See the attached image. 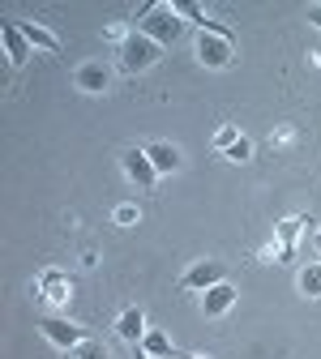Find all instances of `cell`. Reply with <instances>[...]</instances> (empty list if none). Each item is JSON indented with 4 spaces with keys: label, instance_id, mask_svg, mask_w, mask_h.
Here are the masks:
<instances>
[{
    "label": "cell",
    "instance_id": "6da1fadb",
    "mask_svg": "<svg viewBox=\"0 0 321 359\" xmlns=\"http://www.w3.org/2000/svg\"><path fill=\"white\" fill-rule=\"evenodd\" d=\"M137 34H146V39L159 43V48H167V43H176L180 34H185V22H180L176 5L155 0V5H142V9H137Z\"/></svg>",
    "mask_w": 321,
    "mask_h": 359
},
{
    "label": "cell",
    "instance_id": "7a4b0ae2",
    "mask_svg": "<svg viewBox=\"0 0 321 359\" xmlns=\"http://www.w3.org/2000/svg\"><path fill=\"white\" fill-rule=\"evenodd\" d=\"M159 56H163V48H159L155 39L137 34V30L120 43V69H124V73H146V69L159 65Z\"/></svg>",
    "mask_w": 321,
    "mask_h": 359
},
{
    "label": "cell",
    "instance_id": "3957f363",
    "mask_svg": "<svg viewBox=\"0 0 321 359\" xmlns=\"http://www.w3.org/2000/svg\"><path fill=\"white\" fill-rule=\"evenodd\" d=\"M39 334L48 338L52 346H60V351H73V346L86 342V330L73 325V321H65V317H39Z\"/></svg>",
    "mask_w": 321,
    "mask_h": 359
},
{
    "label": "cell",
    "instance_id": "277c9868",
    "mask_svg": "<svg viewBox=\"0 0 321 359\" xmlns=\"http://www.w3.org/2000/svg\"><path fill=\"white\" fill-rule=\"evenodd\" d=\"M120 167H124V175H129V180H133V184L142 189V193H150V189H155L159 171H155V163L146 158V150H142V146L124 150V154H120Z\"/></svg>",
    "mask_w": 321,
    "mask_h": 359
},
{
    "label": "cell",
    "instance_id": "5b68a950",
    "mask_svg": "<svg viewBox=\"0 0 321 359\" xmlns=\"http://www.w3.org/2000/svg\"><path fill=\"white\" fill-rule=\"evenodd\" d=\"M218 283H227L223 261H193V265L185 269V278H180V287H185V291H210V287H218Z\"/></svg>",
    "mask_w": 321,
    "mask_h": 359
},
{
    "label": "cell",
    "instance_id": "8992f818",
    "mask_svg": "<svg viewBox=\"0 0 321 359\" xmlns=\"http://www.w3.org/2000/svg\"><path fill=\"white\" fill-rule=\"evenodd\" d=\"M39 295L48 299L52 308H60V304L73 299V278L65 274V269H43V274H39Z\"/></svg>",
    "mask_w": 321,
    "mask_h": 359
},
{
    "label": "cell",
    "instance_id": "52a82bcc",
    "mask_svg": "<svg viewBox=\"0 0 321 359\" xmlns=\"http://www.w3.org/2000/svg\"><path fill=\"white\" fill-rule=\"evenodd\" d=\"M197 60H202L206 69H227V65H232V39L197 34Z\"/></svg>",
    "mask_w": 321,
    "mask_h": 359
},
{
    "label": "cell",
    "instance_id": "ba28073f",
    "mask_svg": "<svg viewBox=\"0 0 321 359\" xmlns=\"http://www.w3.org/2000/svg\"><path fill=\"white\" fill-rule=\"evenodd\" d=\"M236 287L232 283H218V287H210V291H202V312H206V317L214 321V317H227V312H232L236 308Z\"/></svg>",
    "mask_w": 321,
    "mask_h": 359
},
{
    "label": "cell",
    "instance_id": "9c48e42d",
    "mask_svg": "<svg viewBox=\"0 0 321 359\" xmlns=\"http://www.w3.org/2000/svg\"><path fill=\"white\" fill-rule=\"evenodd\" d=\"M73 86L86 90V95H107L112 73H107V65H81V69H73Z\"/></svg>",
    "mask_w": 321,
    "mask_h": 359
},
{
    "label": "cell",
    "instance_id": "30bf717a",
    "mask_svg": "<svg viewBox=\"0 0 321 359\" xmlns=\"http://www.w3.org/2000/svg\"><path fill=\"white\" fill-rule=\"evenodd\" d=\"M0 43H5V52H9V65H26L30 60V43H26V34H22V26L18 22H0Z\"/></svg>",
    "mask_w": 321,
    "mask_h": 359
},
{
    "label": "cell",
    "instance_id": "8fae6325",
    "mask_svg": "<svg viewBox=\"0 0 321 359\" xmlns=\"http://www.w3.org/2000/svg\"><path fill=\"white\" fill-rule=\"evenodd\" d=\"M116 338H124L129 346H142V338H146V312L142 308H124L120 321H116Z\"/></svg>",
    "mask_w": 321,
    "mask_h": 359
},
{
    "label": "cell",
    "instance_id": "7c38bea8",
    "mask_svg": "<svg viewBox=\"0 0 321 359\" xmlns=\"http://www.w3.org/2000/svg\"><path fill=\"white\" fill-rule=\"evenodd\" d=\"M142 150H146V158L155 163V171H159V175L180 171V150H176L171 142H150V146H142Z\"/></svg>",
    "mask_w": 321,
    "mask_h": 359
},
{
    "label": "cell",
    "instance_id": "4fadbf2b",
    "mask_svg": "<svg viewBox=\"0 0 321 359\" xmlns=\"http://www.w3.org/2000/svg\"><path fill=\"white\" fill-rule=\"evenodd\" d=\"M18 26H22V34H26L30 48H39V52H60V39L48 26H39V22H18Z\"/></svg>",
    "mask_w": 321,
    "mask_h": 359
},
{
    "label": "cell",
    "instance_id": "5bb4252c",
    "mask_svg": "<svg viewBox=\"0 0 321 359\" xmlns=\"http://www.w3.org/2000/svg\"><path fill=\"white\" fill-rule=\"evenodd\" d=\"M142 351H146V355H155V359H189V355H180V351L171 346V338H167L163 330H146Z\"/></svg>",
    "mask_w": 321,
    "mask_h": 359
},
{
    "label": "cell",
    "instance_id": "9a60e30c",
    "mask_svg": "<svg viewBox=\"0 0 321 359\" xmlns=\"http://www.w3.org/2000/svg\"><path fill=\"white\" fill-rule=\"evenodd\" d=\"M304 227H308L304 218H287V222H279V257H296V240H300Z\"/></svg>",
    "mask_w": 321,
    "mask_h": 359
},
{
    "label": "cell",
    "instance_id": "2e32d148",
    "mask_svg": "<svg viewBox=\"0 0 321 359\" xmlns=\"http://www.w3.org/2000/svg\"><path fill=\"white\" fill-rule=\"evenodd\" d=\"M300 295H308V299L321 295V261H313V265L300 269Z\"/></svg>",
    "mask_w": 321,
    "mask_h": 359
},
{
    "label": "cell",
    "instance_id": "e0dca14e",
    "mask_svg": "<svg viewBox=\"0 0 321 359\" xmlns=\"http://www.w3.org/2000/svg\"><path fill=\"white\" fill-rule=\"evenodd\" d=\"M69 359H112V355H107V346H103V342L86 338L81 346H73V351H69Z\"/></svg>",
    "mask_w": 321,
    "mask_h": 359
},
{
    "label": "cell",
    "instance_id": "ac0fdd59",
    "mask_svg": "<svg viewBox=\"0 0 321 359\" xmlns=\"http://www.w3.org/2000/svg\"><path fill=\"white\" fill-rule=\"evenodd\" d=\"M240 137H244V133L227 124V128H218V133H214V150H218V154H227V150H232V146H236Z\"/></svg>",
    "mask_w": 321,
    "mask_h": 359
},
{
    "label": "cell",
    "instance_id": "d6986e66",
    "mask_svg": "<svg viewBox=\"0 0 321 359\" xmlns=\"http://www.w3.org/2000/svg\"><path fill=\"white\" fill-rule=\"evenodd\" d=\"M223 158H227V163H249V158H253V142H249V137H240V142L227 150Z\"/></svg>",
    "mask_w": 321,
    "mask_h": 359
},
{
    "label": "cell",
    "instance_id": "ffe728a7",
    "mask_svg": "<svg viewBox=\"0 0 321 359\" xmlns=\"http://www.w3.org/2000/svg\"><path fill=\"white\" fill-rule=\"evenodd\" d=\"M116 222H120V227H129V222H137V210H133V205H120V210H116Z\"/></svg>",
    "mask_w": 321,
    "mask_h": 359
},
{
    "label": "cell",
    "instance_id": "44dd1931",
    "mask_svg": "<svg viewBox=\"0 0 321 359\" xmlns=\"http://www.w3.org/2000/svg\"><path fill=\"white\" fill-rule=\"evenodd\" d=\"M308 22H313V26L321 30V0H317V5H308Z\"/></svg>",
    "mask_w": 321,
    "mask_h": 359
},
{
    "label": "cell",
    "instance_id": "7402d4cb",
    "mask_svg": "<svg viewBox=\"0 0 321 359\" xmlns=\"http://www.w3.org/2000/svg\"><path fill=\"white\" fill-rule=\"evenodd\" d=\"M103 39H116V43H124V39H129V34H124V30H120V26H107V30H103Z\"/></svg>",
    "mask_w": 321,
    "mask_h": 359
},
{
    "label": "cell",
    "instance_id": "603a6c76",
    "mask_svg": "<svg viewBox=\"0 0 321 359\" xmlns=\"http://www.w3.org/2000/svg\"><path fill=\"white\" fill-rule=\"evenodd\" d=\"M133 359H155V355H146L142 346H133Z\"/></svg>",
    "mask_w": 321,
    "mask_h": 359
},
{
    "label": "cell",
    "instance_id": "cb8c5ba5",
    "mask_svg": "<svg viewBox=\"0 0 321 359\" xmlns=\"http://www.w3.org/2000/svg\"><path fill=\"white\" fill-rule=\"evenodd\" d=\"M317 240H321V227H317Z\"/></svg>",
    "mask_w": 321,
    "mask_h": 359
}]
</instances>
